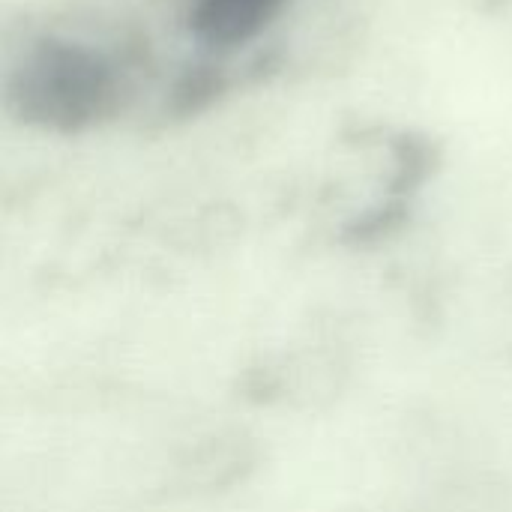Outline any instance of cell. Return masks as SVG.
<instances>
[{
	"mask_svg": "<svg viewBox=\"0 0 512 512\" xmlns=\"http://www.w3.org/2000/svg\"><path fill=\"white\" fill-rule=\"evenodd\" d=\"M291 0H192L186 12L189 36L210 54H228L255 42Z\"/></svg>",
	"mask_w": 512,
	"mask_h": 512,
	"instance_id": "cell-2",
	"label": "cell"
},
{
	"mask_svg": "<svg viewBox=\"0 0 512 512\" xmlns=\"http://www.w3.org/2000/svg\"><path fill=\"white\" fill-rule=\"evenodd\" d=\"M126 99L123 69L102 48L60 33L30 39L6 75V111L24 129L84 135L114 120Z\"/></svg>",
	"mask_w": 512,
	"mask_h": 512,
	"instance_id": "cell-1",
	"label": "cell"
},
{
	"mask_svg": "<svg viewBox=\"0 0 512 512\" xmlns=\"http://www.w3.org/2000/svg\"><path fill=\"white\" fill-rule=\"evenodd\" d=\"M222 90H225V75L216 66H192L174 84V90H171V108L180 117L198 114L210 102H216Z\"/></svg>",
	"mask_w": 512,
	"mask_h": 512,
	"instance_id": "cell-3",
	"label": "cell"
}]
</instances>
